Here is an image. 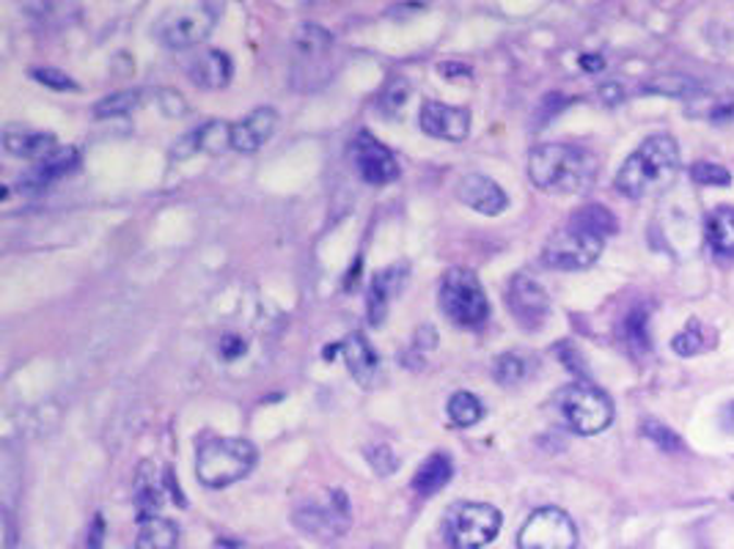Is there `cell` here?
I'll return each mask as SVG.
<instances>
[{
  "label": "cell",
  "mask_w": 734,
  "mask_h": 549,
  "mask_svg": "<svg viewBox=\"0 0 734 549\" xmlns=\"http://www.w3.org/2000/svg\"><path fill=\"white\" fill-rule=\"evenodd\" d=\"M528 176L542 193L578 195L591 187L597 160L573 144H542L528 157Z\"/></svg>",
  "instance_id": "1"
},
{
  "label": "cell",
  "mask_w": 734,
  "mask_h": 549,
  "mask_svg": "<svg viewBox=\"0 0 734 549\" xmlns=\"http://www.w3.org/2000/svg\"><path fill=\"white\" fill-rule=\"evenodd\" d=\"M679 173V146L672 135L647 137L616 173V190L638 200L669 187Z\"/></svg>",
  "instance_id": "2"
},
{
  "label": "cell",
  "mask_w": 734,
  "mask_h": 549,
  "mask_svg": "<svg viewBox=\"0 0 734 549\" xmlns=\"http://www.w3.org/2000/svg\"><path fill=\"white\" fill-rule=\"evenodd\" d=\"M256 464V448L242 437H215L198 448L195 475L204 487L224 489L245 478Z\"/></svg>",
  "instance_id": "3"
},
{
  "label": "cell",
  "mask_w": 734,
  "mask_h": 549,
  "mask_svg": "<svg viewBox=\"0 0 734 549\" xmlns=\"http://www.w3.org/2000/svg\"><path fill=\"white\" fill-rule=\"evenodd\" d=\"M556 410L575 435H600L614 420V401L591 382H573L556 393Z\"/></svg>",
  "instance_id": "4"
},
{
  "label": "cell",
  "mask_w": 734,
  "mask_h": 549,
  "mask_svg": "<svg viewBox=\"0 0 734 549\" xmlns=\"http://www.w3.org/2000/svg\"><path fill=\"white\" fill-rule=\"evenodd\" d=\"M437 303L446 319L457 327H482L490 316L488 294L479 274L471 269L454 267L443 274Z\"/></svg>",
  "instance_id": "5"
},
{
  "label": "cell",
  "mask_w": 734,
  "mask_h": 549,
  "mask_svg": "<svg viewBox=\"0 0 734 549\" xmlns=\"http://www.w3.org/2000/svg\"><path fill=\"white\" fill-rule=\"evenodd\" d=\"M220 20L218 3H179L155 23V36L168 50H188L202 45Z\"/></svg>",
  "instance_id": "6"
},
{
  "label": "cell",
  "mask_w": 734,
  "mask_h": 549,
  "mask_svg": "<svg viewBox=\"0 0 734 549\" xmlns=\"http://www.w3.org/2000/svg\"><path fill=\"white\" fill-rule=\"evenodd\" d=\"M443 530L452 549H484L498 536L501 511L490 503H454Z\"/></svg>",
  "instance_id": "7"
},
{
  "label": "cell",
  "mask_w": 734,
  "mask_h": 549,
  "mask_svg": "<svg viewBox=\"0 0 734 549\" xmlns=\"http://www.w3.org/2000/svg\"><path fill=\"white\" fill-rule=\"evenodd\" d=\"M605 240L603 236L591 234V231L578 229L569 223L567 229L556 231L551 240L542 247V261L551 269H562V272H578V269H589L591 264L603 253Z\"/></svg>",
  "instance_id": "8"
},
{
  "label": "cell",
  "mask_w": 734,
  "mask_h": 549,
  "mask_svg": "<svg viewBox=\"0 0 734 549\" xmlns=\"http://www.w3.org/2000/svg\"><path fill=\"white\" fill-rule=\"evenodd\" d=\"M578 527L567 511L556 505L537 509L517 533V549H575Z\"/></svg>",
  "instance_id": "9"
},
{
  "label": "cell",
  "mask_w": 734,
  "mask_h": 549,
  "mask_svg": "<svg viewBox=\"0 0 734 549\" xmlns=\"http://www.w3.org/2000/svg\"><path fill=\"white\" fill-rule=\"evenodd\" d=\"M352 162H356L358 173L366 184L374 187H383L399 179V160H396L394 151L385 144H380L372 132H358L356 141H352Z\"/></svg>",
  "instance_id": "10"
},
{
  "label": "cell",
  "mask_w": 734,
  "mask_h": 549,
  "mask_svg": "<svg viewBox=\"0 0 734 549\" xmlns=\"http://www.w3.org/2000/svg\"><path fill=\"white\" fill-rule=\"evenodd\" d=\"M419 124L426 135L441 137V141H448V144H462L465 137L471 135V110L452 108V105L426 99L421 105Z\"/></svg>",
  "instance_id": "11"
},
{
  "label": "cell",
  "mask_w": 734,
  "mask_h": 549,
  "mask_svg": "<svg viewBox=\"0 0 734 549\" xmlns=\"http://www.w3.org/2000/svg\"><path fill=\"white\" fill-rule=\"evenodd\" d=\"M457 198L462 200L465 206H471L473 212L488 215V218H495L506 209L509 198L501 190V184L495 179L484 176V173H468V176L459 179L457 184Z\"/></svg>",
  "instance_id": "12"
},
{
  "label": "cell",
  "mask_w": 734,
  "mask_h": 549,
  "mask_svg": "<svg viewBox=\"0 0 734 549\" xmlns=\"http://www.w3.org/2000/svg\"><path fill=\"white\" fill-rule=\"evenodd\" d=\"M509 308L520 325L537 327L542 325V319L551 310V297H548V292L540 283L526 278V274H517L509 286Z\"/></svg>",
  "instance_id": "13"
},
{
  "label": "cell",
  "mask_w": 734,
  "mask_h": 549,
  "mask_svg": "<svg viewBox=\"0 0 734 549\" xmlns=\"http://www.w3.org/2000/svg\"><path fill=\"white\" fill-rule=\"evenodd\" d=\"M278 124V113L273 108H256L240 119L237 124H231V149L242 151V155H253V151L262 149L267 141L273 137Z\"/></svg>",
  "instance_id": "14"
},
{
  "label": "cell",
  "mask_w": 734,
  "mask_h": 549,
  "mask_svg": "<svg viewBox=\"0 0 734 549\" xmlns=\"http://www.w3.org/2000/svg\"><path fill=\"white\" fill-rule=\"evenodd\" d=\"M685 113L690 119L710 121V124H729L734 121V88H707V91H696L685 105Z\"/></svg>",
  "instance_id": "15"
},
{
  "label": "cell",
  "mask_w": 734,
  "mask_h": 549,
  "mask_svg": "<svg viewBox=\"0 0 734 549\" xmlns=\"http://www.w3.org/2000/svg\"><path fill=\"white\" fill-rule=\"evenodd\" d=\"M339 352L345 355L347 368H350V374L356 377V382L363 385V388H372L380 371V357L377 352L372 350V343H369L361 332H352V335H347L345 341L339 343Z\"/></svg>",
  "instance_id": "16"
},
{
  "label": "cell",
  "mask_w": 734,
  "mask_h": 549,
  "mask_svg": "<svg viewBox=\"0 0 734 549\" xmlns=\"http://www.w3.org/2000/svg\"><path fill=\"white\" fill-rule=\"evenodd\" d=\"M405 272H408V267H388L383 269V272L374 274L372 286H369V321H372L374 327L383 325L385 316H388L390 300L399 294L405 278H408Z\"/></svg>",
  "instance_id": "17"
},
{
  "label": "cell",
  "mask_w": 734,
  "mask_h": 549,
  "mask_svg": "<svg viewBox=\"0 0 734 549\" xmlns=\"http://www.w3.org/2000/svg\"><path fill=\"white\" fill-rule=\"evenodd\" d=\"M3 144L12 155L25 157V160L41 162L45 157H50L52 151H58L56 137L47 135V132H34L28 126H7L3 132Z\"/></svg>",
  "instance_id": "18"
},
{
  "label": "cell",
  "mask_w": 734,
  "mask_h": 549,
  "mask_svg": "<svg viewBox=\"0 0 734 549\" xmlns=\"http://www.w3.org/2000/svg\"><path fill=\"white\" fill-rule=\"evenodd\" d=\"M231 72H234V66H231V58L220 50L202 52V56L190 63V81H193L195 86L209 88V91L229 86Z\"/></svg>",
  "instance_id": "19"
},
{
  "label": "cell",
  "mask_w": 734,
  "mask_h": 549,
  "mask_svg": "<svg viewBox=\"0 0 734 549\" xmlns=\"http://www.w3.org/2000/svg\"><path fill=\"white\" fill-rule=\"evenodd\" d=\"M163 484L157 480V469L152 462H144L139 467V478H135V505H139V520H146V516H160L163 505Z\"/></svg>",
  "instance_id": "20"
},
{
  "label": "cell",
  "mask_w": 734,
  "mask_h": 549,
  "mask_svg": "<svg viewBox=\"0 0 734 549\" xmlns=\"http://www.w3.org/2000/svg\"><path fill=\"white\" fill-rule=\"evenodd\" d=\"M77 162H81V157H77L75 149H58L52 151L50 157H45L41 162H36L34 171L28 173L25 182H28L31 187H47V184H52L56 179H63L67 173L75 171Z\"/></svg>",
  "instance_id": "21"
},
{
  "label": "cell",
  "mask_w": 734,
  "mask_h": 549,
  "mask_svg": "<svg viewBox=\"0 0 734 549\" xmlns=\"http://www.w3.org/2000/svg\"><path fill=\"white\" fill-rule=\"evenodd\" d=\"M135 549H179V530L166 516H146L139 520Z\"/></svg>",
  "instance_id": "22"
},
{
  "label": "cell",
  "mask_w": 734,
  "mask_h": 549,
  "mask_svg": "<svg viewBox=\"0 0 734 549\" xmlns=\"http://www.w3.org/2000/svg\"><path fill=\"white\" fill-rule=\"evenodd\" d=\"M707 242L721 258L734 256V206H718L707 218Z\"/></svg>",
  "instance_id": "23"
},
{
  "label": "cell",
  "mask_w": 734,
  "mask_h": 549,
  "mask_svg": "<svg viewBox=\"0 0 734 549\" xmlns=\"http://www.w3.org/2000/svg\"><path fill=\"white\" fill-rule=\"evenodd\" d=\"M452 459L446 453H432L424 464L419 467V473L413 475V489L424 498H432L435 492H441L446 487L448 480H452Z\"/></svg>",
  "instance_id": "24"
},
{
  "label": "cell",
  "mask_w": 734,
  "mask_h": 549,
  "mask_svg": "<svg viewBox=\"0 0 734 549\" xmlns=\"http://www.w3.org/2000/svg\"><path fill=\"white\" fill-rule=\"evenodd\" d=\"M193 151H207V155H224L231 149V124L226 121H207L204 126L190 135Z\"/></svg>",
  "instance_id": "25"
},
{
  "label": "cell",
  "mask_w": 734,
  "mask_h": 549,
  "mask_svg": "<svg viewBox=\"0 0 734 549\" xmlns=\"http://www.w3.org/2000/svg\"><path fill=\"white\" fill-rule=\"evenodd\" d=\"M448 418H452L454 426H477L479 420L484 418V404L468 390H457V393L448 399Z\"/></svg>",
  "instance_id": "26"
},
{
  "label": "cell",
  "mask_w": 734,
  "mask_h": 549,
  "mask_svg": "<svg viewBox=\"0 0 734 549\" xmlns=\"http://www.w3.org/2000/svg\"><path fill=\"white\" fill-rule=\"evenodd\" d=\"M672 346L677 355L690 357V355H699V352H707L710 346H715V341H712V332L707 330L699 319H694L683 332L674 335Z\"/></svg>",
  "instance_id": "27"
},
{
  "label": "cell",
  "mask_w": 734,
  "mask_h": 549,
  "mask_svg": "<svg viewBox=\"0 0 734 549\" xmlns=\"http://www.w3.org/2000/svg\"><path fill=\"white\" fill-rule=\"evenodd\" d=\"M573 225H578V229L583 231H591V234L597 236H603V240L609 234H616V218L605 209V206H583V209L573 218Z\"/></svg>",
  "instance_id": "28"
},
{
  "label": "cell",
  "mask_w": 734,
  "mask_h": 549,
  "mask_svg": "<svg viewBox=\"0 0 734 549\" xmlns=\"http://www.w3.org/2000/svg\"><path fill=\"white\" fill-rule=\"evenodd\" d=\"M643 88L652 94H665V97H688L690 99L701 86L694 81V77L663 75V77H654V81L647 83Z\"/></svg>",
  "instance_id": "29"
},
{
  "label": "cell",
  "mask_w": 734,
  "mask_h": 549,
  "mask_svg": "<svg viewBox=\"0 0 734 549\" xmlns=\"http://www.w3.org/2000/svg\"><path fill=\"white\" fill-rule=\"evenodd\" d=\"M526 374H528V366L520 355H501L493 366V377L498 379L501 385L522 382Z\"/></svg>",
  "instance_id": "30"
},
{
  "label": "cell",
  "mask_w": 734,
  "mask_h": 549,
  "mask_svg": "<svg viewBox=\"0 0 734 549\" xmlns=\"http://www.w3.org/2000/svg\"><path fill=\"white\" fill-rule=\"evenodd\" d=\"M690 176H694L696 184H710V187H726V184H732V173H729L726 168L707 160L696 162V166L690 168Z\"/></svg>",
  "instance_id": "31"
},
{
  "label": "cell",
  "mask_w": 734,
  "mask_h": 549,
  "mask_svg": "<svg viewBox=\"0 0 734 549\" xmlns=\"http://www.w3.org/2000/svg\"><path fill=\"white\" fill-rule=\"evenodd\" d=\"M135 105H139V94L124 91V94H116V97L103 99V102L94 108V113H97L99 119H105V115H124V113H130Z\"/></svg>",
  "instance_id": "32"
},
{
  "label": "cell",
  "mask_w": 734,
  "mask_h": 549,
  "mask_svg": "<svg viewBox=\"0 0 734 549\" xmlns=\"http://www.w3.org/2000/svg\"><path fill=\"white\" fill-rule=\"evenodd\" d=\"M643 435H647L660 451H679V448H683V440H679L669 426L658 424V420H647V424H643Z\"/></svg>",
  "instance_id": "33"
},
{
  "label": "cell",
  "mask_w": 734,
  "mask_h": 549,
  "mask_svg": "<svg viewBox=\"0 0 734 549\" xmlns=\"http://www.w3.org/2000/svg\"><path fill=\"white\" fill-rule=\"evenodd\" d=\"M625 332H627V343H633L636 350L647 352L649 350V335H647V314L636 310V314L627 316L625 321Z\"/></svg>",
  "instance_id": "34"
},
{
  "label": "cell",
  "mask_w": 734,
  "mask_h": 549,
  "mask_svg": "<svg viewBox=\"0 0 734 549\" xmlns=\"http://www.w3.org/2000/svg\"><path fill=\"white\" fill-rule=\"evenodd\" d=\"M34 77L39 83H45V86L56 88V91H75L77 83L70 81V77L63 75V72H56V69H36Z\"/></svg>",
  "instance_id": "35"
},
{
  "label": "cell",
  "mask_w": 734,
  "mask_h": 549,
  "mask_svg": "<svg viewBox=\"0 0 734 549\" xmlns=\"http://www.w3.org/2000/svg\"><path fill=\"white\" fill-rule=\"evenodd\" d=\"M369 462H372V467L377 469L380 475H390L396 467H399V459L394 456V451L385 446H377L369 451Z\"/></svg>",
  "instance_id": "36"
},
{
  "label": "cell",
  "mask_w": 734,
  "mask_h": 549,
  "mask_svg": "<svg viewBox=\"0 0 734 549\" xmlns=\"http://www.w3.org/2000/svg\"><path fill=\"white\" fill-rule=\"evenodd\" d=\"M103 536H105V522L103 516H94V525H92V533H88V549H99L103 547Z\"/></svg>",
  "instance_id": "37"
},
{
  "label": "cell",
  "mask_w": 734,
  "mask_h": 549,
  "mask_svg": "<svg viewBox=\"0 0 734 549\" xmlns=\"http://www.w3.org/2000/svg\"><path fill=\"white\" fill-rule=\"evenodd\" d=\"M166 97L168 99H160V105L166 108V113L168 115H182L184 113L182 97H179V94H173V91H166Z\"/></svg>",
  "instance_id": "38"
},
{
  "label": "cell",
  "mask_w": 734,
  "mask_h": 549,
  "mask_svg": "<svg viewBox=\"0 0 734 549\" xmlns=\"http://www.w3.org/2000/svg\"><path fill=\"white\" fill-rule=\"evenodd\" d=\"M723 426H726L729 431H734V401L723 410Z\"/></svg>",
  "instance_id": "39"
},
{
  "label": "cell",
  "mask_w": 734,
  "mask_h": 549,
  "mask_svg": "<svg viewBox=\"0 0 734 549\" xmlns=\"http://www.w3.org/2000/svg\"><path fill=\"white\" fill-rule=\"evenodd\" d=\"M586 69H603V58H583Z\"/></svg>",
  "instance_id": "40"
}]
</instances>
